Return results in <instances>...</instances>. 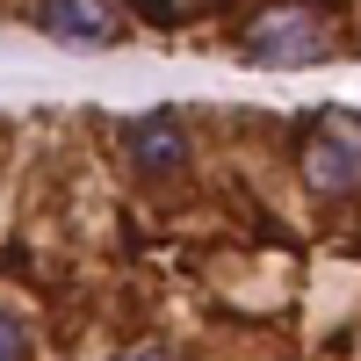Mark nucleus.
<instances>
[{
  "mask_svg": "<svg viewBox=\"0 0 361 361\" xmlns=\"http://www.w3.org/2000/svg\"><path fill=\"white\" fill-rule=\"evenodd\" d=\"M304 180L318 195H354L361 188V123L325 116V123L304 137Z\"/></svg>",
  "mask_w": 361,
  "mask_h": 361,
  "instance_id": "obj_1",
  "label": "nucleus"
},
{
  "mask_svg": "<svg viewBox=\"0 0 361 361\" xmlns=\"http://www.w3.org/2000/svg\"><path fill=\"white\" fill-rule=\"evenodd\" d=\"M246 58L253 66H318L325 58V29L304 8H275L246 29Z\"/></svg>",
  "mask_w": 361,
  "mask_h": 361,
  "instance_id": "obj_2",
  "label": "nucleus"
},
{
  "mask_svg": "<svg viewBox=\"0 0 361 361\" xmlns=\"http://www.w3.org/2000/svg\"><path fill=\"white\" fill-rule=\"evenodd\" d=\"M37 29L73 51H109V44H123V8L116 0H44Z\"/></svg>",
  "mask_w": 361,
  "mask_h": 361,
  "instance_id": "obj_3",
  "label": "nucleus"
},
{
  "mask_svg": "<svg viewBox=\"0 0 361 361\" xmlns=\"http://www.w3.org/2000/svg\"><path fill=\"white\" fill-rule=\"evenodd\" d=\"M123 152L137 173H180V159H188V130L173 123V109H152L137 116V123L123 130Z\"/></svg>",
  "mask_w": 361,
  "mask_h": 361,
  "instance_id": "obj_4",
  "label": "nucleus"
},
{
  "mask_svg": "<svg viewBox=\"0 0 361 361\" xmlns=\"http://www.w3.org/2000/svg\"><path fill=\"white\" fill-rule=\"evenodd\" d=\"M0 361H29V325L0 311Z\"/></svg>",
  "mask_w": 361,
  "mask_h": 361,
  "instance_id": "obj_5",
  "label": "nucleus"
},
{
  "mask_svg": "<svg viewBox=\"0 0 361 361\" xmlns=\"http://www.w3.org/2000/svg\"><path fill=\"white\" fill-rule=\"evenodd\" d=\"M116 361H173L166 347H130V354H116Z\"/></svg>",
  "mask_w": 361,
  "mask_h": 361,
  "instance_id": "obj_6",
  "label": "nucleus"
}]
</instances>
